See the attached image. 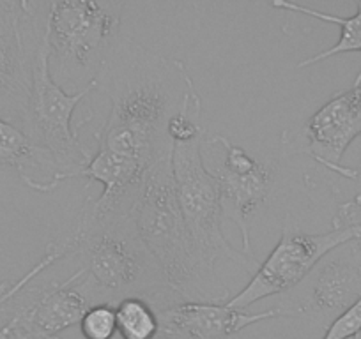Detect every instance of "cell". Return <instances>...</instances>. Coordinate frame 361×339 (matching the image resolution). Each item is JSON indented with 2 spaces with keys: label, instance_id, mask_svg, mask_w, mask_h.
Returning <instances> with one entry per match:
<instances>
[{
  "label": "cell",
  "instance_id": "obj_14",
  "mask_svg": "<svg viewBox=\"0 0 361 339\" xmlns=\"http://www.w3.org/2000/svg\"><path fill=\"white\" fill-rule=\"evenodd\" d=\"M15 172L27 188L50 193L69 175L44 145L0 117V172Z\"/></svg>",
  "mask_w": 361,
  "mask_h": 339
},
{
  "label": "cell",
  "instance_id": "obj_1",
  "mask_svg": "<svg viewBox=\"0 0 361 339\" xmlns=\"http://www.w3.org/2000/svg\"><path fill=\"white\" fill-rule=\"evenodd\" d=\"M94 85L110 101L109 117L94 133V155L145 179L152 166L173 154L166 127L193 85L185 62L154 53L121 34Z\"/></svg>",
  "mask_w": 361,
  "mask_h": 339
},
{
  "label": "cell",
  "instance_id": "obj_10",
  "mask_svg": "<svg viewBox=\"0 0 361 339\" xmlns=\"http://www.w3.org/2000/svg\"><path fill=\"white\" fill-rule=\"evenodd\" d=\"M279 309L283 316L342 314L361 297V238L326 255L294 290L287 292Z\"/></svg>",
  "mask_w": 361,
  "mask_h": 339
},
{
  "label": "cell",
  "instance_id": "obj_15",
  "mask_svg": "<svg viewBox=\"0 0 361 339\" xmlns=\"http://www.w3.org/2000/svg\"><path fill=\"white\" fill-rule=\"evenodd\" d=\"M271 6L276 9H286V11H293V13H301V15L312 16V18H317L321 22H329V23H336L340 27V37L331 48L328 50H322L319 53L312 55V57L303 58L301 62H298L296 68L303 69L308 68V65H314L317 62L326 60L329 57H335L338 53H347V51H361V0L356 2V13L350 16H336V15H329V13H322L317 11L314 8H308V6L298 4V2H287V0H273ZM361 82V69L357 72L356 79L354 83Z\"/></svg>",
  "mask_w": 361,
  "mask_h": 339
},
{
  "label": "cell",
  "instance_id": "obj_11",
  "mask_svg": "<svg viewBox=\"0 0 361 339\" xmlns=\"http://www.w3.org/2000/svg\"><path fill=\"white\" fill-rule=\"evenodd\" d=\"M211 140L225 151L221 166L209 170L220 186L224 217L234 221L241 230L243 252L255 257L250 244V219L269 193L271 168L221 134H214Z\"/></svg>",
  "mask_w": 361,
  "mask_h": 339
},
{
  "label": "cell",
  "instance_id": "obj_22",
  "mask_svg": "<svg viewBox=\"0 0 361 339\" xmlns=\"http://www.w3.org/2000/svg\"><path fill=\"white\" fill-rule=\"evenodd\" d=\"M356 181H357V184H360V188H361V162H360V168H357V177H356Z\"/></svg>",
  "mask_w": 361,
  "mask_h": 339
},
{
  "label": "cell",
  "instance_id": "obj_17",
  "mask_svg": "<svg viewBox=\"0 0 361 339\" xmlns=\"http://www.w3.org/2000/svg\"><path fill=\"white\" fill-rule=\"evenodd\" d=\"M166 131L173 143H188V141L204 138L202 99L195 91V85L188 89L180 110L170 119Z\"/></svg>",
  "mask_w": 361,
  "mask_h": 339
},
{
  "label": "cell",
  "instance_id": "obj_16",
  "mask_svg": "<svg viewBox=\"0 0 361 339\" xmlns=\"http://www.w3.org/2000/svg\"><path fill=\"white\" fill-rule=\"evenodd\" d=\"M117 332L123 339H154L159 334V318L144 297H130L116 306Z\"/></svg>",
  "mask_w": 361,
  "mask_h": 339
},
{
  "label": "cell",
  "instance_id": "obj_9",
  "mask_svg": "<svg viewBox=\"0 0 361 339\" xmlns=\"http://www.w3.org/2000/svg\"><path fill=\"white\" fill-rule=\"evenodd\" d=\"M361 134V82L336 92L300 129L282 134L287 154H307L314 161L345 179L356 181L357 170L342 165V155Z\"/></svg>",
  "mask_w": 361,
  "mask_h": 339
},
{
  "label": "cell",
  "instance_id": "obj_4",
  "mask_svg": "<svg viewBox=\"0 0 361 339\" xmlns=\"http://www.w3.org/2000/svg\"><path fill=\"white\" fill-rule=\"evenodd\" d=\"M44 11V27L55 57V79L71 87L92 83L121 36V2L54 0Z\"/></svg>",
  "mask_w": 361,
  "mask_h": 339
},
{
  "label": "cell",
  "instance_id": "obj_8",
  "mask_svg": "<svg viewBox=\"0 0 361 339\" xmlns=\"http://www.w3.org/2000/svg\"><path fill=\"white\" fill-rule=\"evenodd\" d=\"M37 20V2L0 0V117L29 134Z\"/></svg>",
  "mask_w": 361,
  "mask_h": 339
},
{
  "label": "cell",
  "instance_id": "obj_12",
  "mask_svg": "<svg viewBox=\"0 0 361 339\" xmlns=\"http://www.w3.org/2000/svg\"><path fill=\"white\" fill-rule=\"evenodd\" d=\"M154 311L159 318V331L177 339H232L250 325L283 316L279 307L250 313L227 304L193 302L183 297Z\"/></svg>",
  "mask_w": 361,
  "mask_h": 339
},
{
  "label": "cell",
  "instance_id": "obj_6",
  "mask_svg": "<svg viewBox=\"0 0 361 339\" xmlns=\"http://www.w3.org/2000/svg\"><path fill=\"white\" fill-rule=\"evenodd\" d=\"M202 145L204 138L188 143H173V177L190 235L204 258L211 264H216L220 258H227L246 271H257L260 267L259 258L235 251L225 238L220 186L204 165Z\"/></svg>",
  "mask_w": 361,
  "mask_h": 339
},
{
  "label": "cell",
  "instance_id": "obj_19",
  "mask_svg": "<svg viewBox=\"0 0 361 339\" xmlns=\"http://www.w3.org/2000/svg\"><path fill=\"white\" fill-rule=\"evenodd\" d=\"M80 331L85 339H112L117 332L116 306L94 304L83 314Z\"/></svg>",
  "mask_w": 361,
  "mask_h": 339
},
{
  "label": "cell",
  "instance_id": "obj_20",
  "mask_svg": "<svg viewBox=\"0 0 361 339\" xmlns=\"http://www.w3.org/2000/svg\"><path fill=\"white\" fill-rule=\"evenodd\" d=\"M361 328V297L356 304L343 311L326 328L322 339H350Z\"/></svg>",
  "mask_w": 361,
  "mask_h": 339
},
{
  "label": "cell",
  "instance_id": "obj_21",
  "mask_svg": "<svg viewBox=\"0 0 361 339\" xmlns=\"http://www.w3.org/2000/svg\"><path fill=\"white\" fill-rule=\"evenodd\" d=\"M154 339H177V338H173V335H170V334H166V332H161V331H159V334L156 335Z\"/></svg>",
  "mask_w": 361,
  "mask_h": 339
},
{
  "label": "cell",
  "instance_id": "obj_23",
  "mask_svg": "<svg viewBox=\"0 0 361 339\" xmlns=\"http://www.w3.org/2000/svg\"><path fill=\"white\" fill-rule=\"evenodd\" d=\"M350 339H361V328H360V331H357L356 334H354L353 338H350Z\"/></svg>",
  "mask_w": 361,
  "mask_h": 339
},
{
  "label": "cell",
  "instance_id": "obj_18",
  "mask_svg": "<svg viewBox=\"0 0 361 339\" xmlns=\"http://www.w3.org/2000/svg\"><path fill=\"white\" fill-rule=\"evenodd\" d=\"M66 257H75V245L71 244L69 238H66L64 242H57V244L48 245L43 258H41V260L37 262L29 272H25L20 279H16V281L0 283V309H2L6 304L11 302L22 290H25L41 272H44L48 267H51V265L57 264L59 260H62V258Z\"/></svg>",
  "mask_w": 361,
  "mask_h": 339
},
{
  "label": "cell",
  "instance_id": "obj_5",
  "mask_svg": "<svg viewBox=\"0 0 361 339\" xmlns=\"http://www.w3.org/2000/svg\"><path fill=\"white\" fill-rule=\"evenodd\" d=\"M50 41L44 27V13L37 20V39L32 62V94H30V134L36 141L48 148L59 165L62 166L69 179L80 177L83 170L89 166L92 154L80 140V127L90 120L82 119L73 124V113L76 105L89 92L96 89L94 82L80 91L66 92L55 82L50 68Z\"/></svg>",
  "mask_w": 361,
  "mask_h": 339
},
{
  "label": "cell",
  "instance_id": "obj_7",
  "mask_svg": "<svg viewBox=\"0 0 361 339\" xmlns=\"http://www.w3.org/2000/svg\"><path fill=\"white\" fill-rule=\"evenodd\" d=\"M356 238H361V223L333 226L324 234H305L293 216H287L279 244L260 264L248 285L238 295L231 297L227 306L246 311L266 297L286 295L317 267L326 255Z\"/></svg>",
  "mask_w": 361,
  "mask_h": 339
},
{
  "label": "cell",
  "instance_id": "obj_3",
  "mask_svg": "<svg viewBox=\"0 0 361 339\" xmlns=\"http://www.w3.org/2000/svg\"><path fill=\"white\" fill-rule=\"evenodd\" d=\"M68 238L94 304L117 306L130 297H147L170 286L138 234L133 212L114 219L78 216Z\"/></svg>",
  "mask_w": 361,
  "mask_h": 339
},
{
  "label": "cell",
  "instance_id": "obj_2",
  "mask_svg": "<svg viewBox=\"0 0 361 339\" xmlns=\"http://www.w3.org/2000/svg\"><path fill=\"white\" fill-rule=\"evenodd\" d=\"M135 223L169 285L193 302L227 304V286L204 258L183 217L172 158L149 170L140 198L133 209Z\"/></svg>",
  "mask_w": 361,
  "mask_h": 339
},
{
  "label": "cell",
  "instance_id": "obj_13",
  "mask_svg": "<svg viewBox=\"0 0 361 339\" xmlns=\"http://www.w3.org/2000/svg\"><path fill=\"white\" fill-rule=\"evenodd\" d=\"M90 306H94V300L78 269L66 281L51 283L48 288L30 290L25 300L6 318H15L18 324L39 334L57 335L73 325H80Z\"/></svg>",
  "mask_w": 361,
  "mask_h": 339
}]
</instances>
